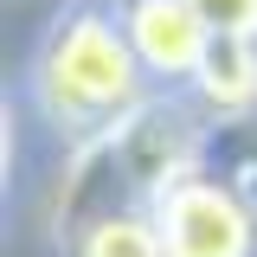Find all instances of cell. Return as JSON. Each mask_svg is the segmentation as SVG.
Instances as JSON below:
<instances>
[{
    "label": "cell",
    "mask_w": 257,
    "mask_h": 257,
    "mask_svg": "<svg viewBox=\"0 0 257 257\" xmlns=\"http://www.w3.org/2000/svg\"><path fill=\"white\" fill-rule=\"evenodd\" d=\"M32 96L39 109L71 135H103L135 109L142 96V58L128 45V32L96 13L77 7L45 32L39 58H32Z\"/></svg>",
    "instance_id": "cell-1"
},
{
    "label": "cell",
    "mask_w": 257,
    "mask_h": 257,
    "mask_svg": "<svg viewBox=\"0 0 257 257\" xmlns=\"http://www.w3.org/2000/svg\"><path fill=\"white\" fill-rule=\"evenodd\" d=\"M148 219H155L167 257H251L257 251V219L244 212V199L206 174H174L155 193Z\"/></svg>",
    "instance_id": "cell-2"
},
{
    "label": "cell",
    "mask_w": 257,
    "mask_h": 257,
    "mask_svg": "<svg viewBox=\"0 0 257 257\" xmlns=\"http://www.w3.org/2000/svg\"><path fill=\"white\" fill-rule=\"evenodd\" d=\"M122 32L148 77H193L212 45V26L193 13V0H128Z\"/></svg>",
    "instance_id": "cell-3"
},
{
    "label": "cell",
    "mask_w": 257,
    "mask_h": 257,
    "mask_svg": "<svg viewBox=\"0 0 257 257\" xmlns=\"http://www.w3.org/2000/svg\"><path fill=\"white\" fill-rule=\"evenodd\" d=\"M193 90L206 96L219 116H231V109H251V103H257V39L212 32L206 58H199V71H193Z\"/></svg>",
    "instance_id": "cell-4"
},
{
    "label": "cell",
    "mask_w": 257,
    "mask_h": 257,
    "mask_svg": "<svg viewBox=\"0 0 257 257\" xmlns=\"http://www.w3.org/2000/svg\"><path fill=\"white\" fill-rule=\"evenodd\" d=\"M77 257H167V244H161L155 219H142V212H109V219H96L90 231H84Z\"/></svg>",
    "instance_id": "cell-5"
},
{
    "label": "cell",
    "mask_w": 257,
    "mask_h": 257,
    "mask_svg": "<svg viewBox=\"0 0 257 257\" xmlns=\"http://www.w3.org/2000/svg\"><path fill=\"white\" fill-rule=\"evenodd\" d=\"M193 13L212 32H238V39H257V0H193Z\"/></svg>",
    "instance_id": "cell-6"
}]
</instances>
